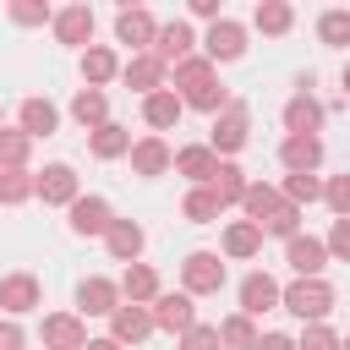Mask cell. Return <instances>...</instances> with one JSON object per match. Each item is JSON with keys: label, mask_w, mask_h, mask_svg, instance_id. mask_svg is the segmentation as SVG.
I'll use <instances>...</instances> for the list:
<instances>
[{"label": "cell", "mask_w": 350, "mask_h": 350, "mask_svg": "<svg viewBox=\"0 0 350 350\" xmlns=\"http://www.w3.org/2000/svg\"><path fill=\"white\" fill-rule=\"evenodd\" d=\"M115 306H120V284H115V279L88 273V279L77 284V312H82V317H115Z\"/></svg>", "instance_id": "30bf717a"}, {"label": "cell", "mask_w": 350, "mask_h": 350, "mask_svg": "<svg viewBox=\"0 0 350 350\" xmlns=\"http://www.w3.org/2000/svg\"><path fill=\"white\" fill-rule=\"evenodd\" d=\"M49 27H55L60 44H71V49H93V5H60Z\"/></svg>", "instance_id": "ac0fdd59"}, {"label": "cell", "mask_w": 350, "mask_h": 350, "mask_svg": "<svg viewBox=\"0 0 350 350\" xmlns=\"http://www.w3.org/2000/svg\"><path fill=\"white\" fill-rule=\"evenodd\" d=\"M252 27H257V33H268V38H279V33H290V27H295V5H290V0H257Z\"/></svg>", "instance_id": "d6a6232c"}, {"label": "cell", "mask_w": 350, "mask_h": 350, "mask_svg": "<svg viewBox=\"0 0 350 350\" xmlns=\"http://www.w3.org/2000/svg\"><path fill=\"white\" fill-rule=\"evenodd\" d=\"M317 38H323L328 49H350V11H345V5L323 11V16H317Z\"/></svg>", "instance_id": "74e56055"}, {"label": "cell", "mask_w": 350, "mask_h": 350, "mask_svg": "<svg viewBox=\"0 0 350 350\" xmlns=\"http://www.w3.org/2000/svg\"><path fill=\"white\" fill-rule=\"evenodd\" d=\"M38 334H44V350H82L88 345V317L82 312H49Z\"/></svg>", "instance_id": "8fae6325"}, {"label": "cell", "mask_w": 350, "mask_h": 350, "mask_svg": "<svg viewBox=\"0 0 350 350\" xmlns=\"http://www.w3.org/2000/svg\"><path fill=\"white\" fill-rule=\"evenodd\" d=\"M16 126H22L33 142H38V137H55V126H60V109H55L49 98H38V93H33V98H22V109H16Z\"/></svg>", "instance_id": "4316f807"}, {"label": "cell", "mask_w": 350, "mask_h": 350, "mask_svg": "<svg viewBox=\"0 0 350 350\" xmlns=\"http://www.w3.org/2000/svg\"><path fill=\"white\" fill-rule=\"evenodd\" d=\"M295 350H345V339H339L328 323H306L301 339H295Z\"/></svg>", "instance_id": "ab89813d"}, {"label": "cell", "mask_w": 350, "mask_h": 350, "mask_svg": "<svg viewBox=\"0 0 350 350\" xmlns=\"http://www.w3.org/2000/svg\"><path fill=\"white\" fill-rule=\"evenodd\" d=\"M323 98L312 93V88H295L290 98H284V137H317L323 131Z\"/></svg>", "instance_id": "5b68a950"}, {"label": "cell", "mask_w": 350, "mask_h": 350, "mask_svg": "<svg viewBox=\"0 0 350 350\" xmlns=\"http://www.w3.org/2000/svg\"><path fill=\"white\" fill-rule=\"evenodd\" d=\"M71 120H77L82 131L109 126V93H104V88H77V93H71Z\"/></svg>", "instance_id": "d4e9b609"}, {"label": "cell", "mask_w": 350, "mask_h": 350, "mask_svg": "<svg viewBox=\"0 0 350 350\" xmlns=\"http://www.w3.org/2000/svg\"><path fill=\"white\" fill-rule=\"evenodd\" d=\"M334 301H339V295H334L328 279H290V284H284V312L301 317V323H328Z\"/></svg>", "instance_id": "6da1fadb"}, {"label": "cell", "mask_w": 350, "mask_h": 350, "mask_svg": "<svg viewBox=\"0 0 350 350\" xmlns=\"http://www.w3.org/2000/svg\"><path fill=\"white\" fill-rule=\"evenodd\" d=\"M219 246H224V257H230V262H246V257H257V252H262V230H257L252 219H230Z\"/></svg>", "instance_id": "83f0119b"}, {"label": "cell", "mask_w": 350, "mask_h": 350, "mask_svg": "<svg viewBox=\"0 0 350 350\" xmlns=\"http://www.w3.org/2000/svg\"><path fill=\"white\" fill-rule=\"evenodd\" d=\"M219 339H224V350H257V317H246V312H230L224 323H219Z\"/></svg>", "instance_id": "e575fe53"}, {"label": "cell", "mask_w": 350, "mask_h": 350, "mask_svg": "<svg viewBox=\"0 0 350 350\" xmlns=\"http://www.w3.org/2000/svg\"><path fill=\"white\" fill-rule=\"evenodd\" d=\"M148 334H153V312H148V306H131V301H120V306H115V317H109V339H115L120 350H126V345L137 350Z\"/></svg>", "instance_id": "2e32d148"}, {"label": "cell", "mask_w": 350, "mask_h": 350, "mask_svg": "<svg viewBox=\"0 0 350 350\" xmlns=\"http://www.w3.org/2000/svg\"><path fill=\"white\" fill-rule=\"evenodd\" d=\"M38 197H44L49 208H71V202L82 197L77 170H71V164H44V170H38Z\"/></svg>", "instance_id": "d6986e66"}, {"label": "cell", "mask_w": 350, "mask_h": 350, "mask_svg": "<svg viewBox=\"0 0 350 350\" xmlns=\"http://www.w3.org/2000/svg\"><path fill=\"white\" fill-rule=\"evenodd\" d=\"M88 153H93V159H131V131H126L120 120H109V126L88 131Z\"/></svg>", "instance_id": "4dcf8cb0"}, {"label": "cell", "mask_w": 350, "mask_h": 350, "mask_svg": "<svg viewBox=\"0 0 350 350\" xmlns=\"http://www.w3.org/2000/svg\"><path fill=\"white\" fill-rule=\"evenodd\" d=\"M323 202L334 208V219H350V175H334V180H323Z\"/></svg>", "instance_id": "b9f144b4"}, {"label": "cell", "mask_w": 350, "mask_h": 350, "mask_svg": "<svg viewBox=\"0 0 350 350\" xmlns=\"http://www.w3.org/2000/svg\"><path fill=\"white\" fill-rule=\"evenodd\" d=\"M0 350H27V334L16 317H0Z\"/></svg>", "instance_id": "bcb514c9"}, {"label": "cell", "mask_w": 350, "mask_h": 350, "mask_svg": "<svg viewBox=\"0 0 350 350\" xmlns=\"http://www.w3.org/2000/svg\"><path fill=\"white\" fill-rule=\"evenodd\" d=\"M213 170H219V153H213L208 142H186V148H175V175H186L191 186H208Z\"/></svg>", "instance_id": "cb8c5ba5"}, {"label": "cell", "mask_w": 350, "mask_h": 350, "mask_svg": "<svg viewBox=\"0 0 350 350\" xmlns=\"http://www.w3.org/2000/svg\"><path fill=\"white\" fill-rule=\"evenodd\" d=\"M339 82H345V98H350V66H345V77H339Z\"/></svg>", "instance_id": "681fc988"}, {"label": "cell", "mask_w": 350, "mask_h": 350, "mask_svg": "<svg viewBox=\"0 0 350 350\" xmlns=\"http://www.w3.org/2000/svg\"><path fill=\"white\" fill-rule=\"evenodd\" d=\"M219 213H224V202L213 197V186H191L180 197V219H191V224H213Z\"/></svg>", "instance_id": "836d02e7"}, {"label": "cell", "mask_w": 350, "mask_h": 350, "mask_svg": "<svg viewBox=\"0 0 350 350\" xmlns=\"http://www.w3.org/2000/svg\"><path fill=\"white\" fill-rule=\"evenodd\" d=\"M262 235H279V241H290V235H301V208L295 202H279V213L262 224Z\"/></svg>", "instance_id": "60d3db41"}, {"label": "cell", "mask_w": 350, "mask_h": 350, "mask_svg": "<svg viewBox=\"0 0 350 350\" xmlns=\"http://www.w3.org/2000/svg\"><path fill=\"white\" fill-rule=\"evenodd\" d=\"M180 115H186V104H180V93H175V88H159V93H148V98H142V120L153 126V137H159V131H175V126H180Z\"/></svg>", "instance_id": "7402d4cb"}, {"label": "cell", "mask_w": 350, "mask_h": 350, "mask_svg": "<svg viewBox=\"0 0 350 350\" xmlns=\"http://www.w3.org/2000/svg\"><path fill=\"white\" fill-rule=\"evenodd\" d=\"M284 262H290L295 279H323V268H328V241H323V235H290V241H284Z\"/></svg>", "instance_id": "8992f818"}, {"label": "cell", "mask_w": 350, "mask_h": 350, "mask_svg": "<svg viewBox=\"0 0 350 350\" xmlns=\"http://www.w3.org/2000/svg\"><path fill=\"white\" fill-rule=\"evenodd\" d=\"M180 290L197 301V295H219L224 290V252H186L180 262Z\"/></svg>", "instance_id": "3957f363"}, {"label": "cell", "mask_w": 350, "mask_h": 350, "mask_svg": "<svg viewBox=\"0 0 350 350\" xmlns=\"http://www.w3.org/2000/svg\"><path fill=\"white\" fill-rule=\"evenodd\" d=\"M142 246H148V235H142V224L137 219H115L109 224V235H104V252L115 257V262H142Z\"/></svg>", "instance_id": "44dd1931"}, {"label": "cell", "mask_w": 350, "mask_h": 350, "mask_svg": "<svg viewBox=\"0 0 350 350\" xmlns=\"http://www.w3.org/2000/svg\"><path fill=\"white\" fill-rule=\"evenodd\" d=\"M164 170H175V148L164 142V137H137L131 142V175H142V180H153V175H164Z\"/></svg>", "instance_id": "5bb4252c"}, {"label": "cell", "mask_w": 350, "mask_h": 350, "mask_svg": "<svg viewBox=\"0 0 350 350\" xmlns=\"http://www.w3.org/2000/svg\"><path fill=\"white\" fill-rule=\"evenodd\" d=\"M219 82V66L208 60V55H191V60H180L175 66V93H180V104H191L197 93H208Z\"/></svg>", "instance_id": "ffe728a7"}, {"label": "cell", "mask_w": 350, "mask_h": 350, "mask_svg": "<svg viewBox=\"0 0 350 350\" xmlns=\"http://www.w3.org/2000/svg\"><path fill=\"white\" fill-rule=\"evenodd\" d=\"M120 82L131 88V93H159V88H170V66L159 60V55H131L126 66H120Z\"/></svg>", "instance_id": "4fadbf2b"}, {"label": "cell", "mask_w": 350, "mask_h": 350, "mask_svg": "<svg viewBox=\"0 0 350 350\" xmlns=\"http://www.w3.org/2000/svg\"><path fill=\"white\" fill-rule=\"evenodd\" d=\"M82 350H120V345H115V339H109V334H104V339H88V345H82Z\"/></svg>", "instance_id": "c3c4849f"}, {"label": "cell", "mask_w": 350, "mask_h": 350, "mask_svg": "<svg viewBox=\"0 0 350 350\" xmlns=\"http://www.w3.org/2000/svg\"><path fill=\"white\" fill-rule=\"evenodd\" d=\"M257 350H295V339H290V334H262Z\"/></svg>", "instance_id": "7dc6e473"}, {"label": "cell", "mask_w": 350, "mask_h": 350, "mask_svg": "<svg viewBox=\"0 0 350 350\" xmlns=\"http://www.w3.org/2000/svg\"><path fill=\"white\" fill-rule=\"evenodd\" d=\"M279 164H284L290 175H317V164H323V137H284V142H279Z\"/></svg>", "instance_id": "603a6c76"}, {"label": "cell", "mask_w": 350, "mask_h": 350, "mask_svg": "<svg viewBox=\"0 0 350 350\" xmlns=\"http://www.w3.org/2000/svg\"><path fill=\"white\" fill-rule=\"evenodd\" d=\"M279 202H284V191H279V186H268V180H252V186H246V197H241V213H246V219L262 230V224L279 213Z\"/></svg>", "instance_id": "f546056e"}, {"label": "cell", "mask_w": 350, "mask_h": 350, "mask_svg": "<svg viewBox=\"0 0 350 350\" xmlns=\"http://www.w3.org/2000/svg\"><path fill=\"white\" fill-rule=\"evenodd\" d=\"M164 295V284H159V273L148 268V262H131L126 273H120V301H131V306H153Z\"/></svg>", "instance_id": "484cf974"}, {"label": "cell", "mask_w": 350, "mask_h": 350, "mask_svg": "<svg viewBox=\"0 0 350 350\" xmlns=\"http://www.w3.org/2000/svg\"><path fill=\"white\" fill-rule=\"evenodd\" d=\"M279 306H284V284H279L273 273L257 268V273L241 279V312H246V317H262V312H279Z\"/></svg>", "instance_id": "ba28073f"}, {"label": "cell", "mask_w": 350, "mask_h": 350, "mask_svg": "<svg viewBox=\"0 0 350 350\" xmlns=\"http://www.w3.org/2000/svg\"><path fill=\"white\" fill-rule=\"evenodd\" d=\"M38 301H44V284H38L33 273H5V279H0V312H5V317L38 312Z\"/></svg>", "instance_id": "e0dca14e"}, {"label": "cell", "mask_w": 350, "mask_h": 350, "mask_svg": "<svg viewBox=\"0 0 350 350\" xmlns=\"http://www.w3.org/2000/svg\"><path fill=\"white\" fill-rule=\"evenodd\" d=\"M120 66H126V60H120L109 44H93V49H82V82H88V88H104V82H115V77H120Z\"/></svg>", "instance_id": "f1b7e54d"}, {"label": "cell", "mask_w": 350, "mask_h": 350, "mask_svg": "<svg viewBox=\"0 0 350 350\" xmlns=\"http://www.w3.org/2000/svg\"><path fill=\"white\" fill-rule=\"evenodd\" d=\"M197 44H202V38L191 33V22L175 16V22H159V44H153V55H159L164 66H180V60L197 55Z\"/></svg>", "instance_id": "7c38bea8"}, {"label": "cell", "mask_w": 350, "mask_h": 350, "mask_svg": "<svg viewBox=\"0 0 350 350\" xmlns=\"http://www.w3.org/2000/svg\"><path fill=\"white\" fill-rule=\"evenodd\" d=\"M202 55H208L213 66H224V60H241V55H246V27H241L235 16L213 22V27L202 33Z\"/></svg>", "instance_id": "9c48e42d"}, {"label": "cell", "mask_w": 350, "mask_h": 350, "mask_svg": "<svg viewBox=\"0 0 350 350\" xmlns=\"http://www.w3.org/2000/svg\"><path fill=\"white\" fill-rule=\"evenodd\" d=\"M66 213H71V219H66V224H71V235H98V241H104V235H109V224H115V208H109L104 197H77Z\"/></svg>", "instance_id": "9a60e30c"}, {"label": "cell", "mask_w": 350, "mask_h": 350, "mask_svg": "<svg viewBox=\"0 0 350 350\" xmlns=\"http://www.w3.org/2000/svg\"><path fill=\"white\" fill-rule=\"evenodd\" d=\"M208 186H213V197H219L224 208H241V197H246V186H252V180H246V170H241L235 159H219V170H213V180H208Z\"/></svg>", "instance_id": "1f68e13d"}, {"label": "cell", "mask_w": 350, "mask_h": 350, "mask_svg": "<svg viewBox=\"0 0 350 350\" xmlns=\"http://www.w3.org/2000/svg\"><path fill=\"white\" fill-rule=\"evenodd\" d=\"M284 202H295V208H306V202H323V180L317 175H284Z\"/></svg>", "instance_id": "f35d334b"}, {"label": "cell", "mask_w": 350, "mask_h": 350, "mask_svg": "<svg viewBox=\"0 0 350 350\" xmlns=\"http://www.w3.org/2000/svg\"><path fill=\"white\" fill-rule=\"evenodd\" d=\"M148 312H153V328H164V334H175V339L197 328V306H191V295H186V290H164Z\"/></svg>", "instance_id": "52a82bcc"}, {"label": "cell", "mask_w": 350, "mask_h": 350, "mask_svg": "<svg viewBox=\"0 0 350 350\" xmlns=\"http://www.w3.org/2000/svg\"><path fill=\"white\" fill-rule=\"evenodd\" d=\"M345 350H350V334H345Z\"/></svg>", "instance_id": "f907efd6"}, {"label": "cell", "mask_w": 350, "mask_h": 350, "mask_svg": "<svg viewBox=\"0 0 350 350\" xmlns=\"http://www.w3.org/2000/svg\"><path fill=\"white\" fill-rule=\"evenodd\" d=\"M246 137H252V109H246L241 98H230V109H224V115H213L208 148H213L219 159H230V153H241V148H246Z\"/></svg>", "instance_id": "277c9868"}, {"label": "cell", "mask_w": 350, "mask_h": 350, "mask_svg": "<svg viewBox=\"0 0 350 350\" xmlns=\"http://www.w3.org/2000/svg\"><path fill=\"white\" fill-rule=\"evenodd\" d=\"M180 350H224V339H219V323H197L191 334H180Z\"/></svg>", "instance_id": "ee69618b"}, {"label": "cell", "mask_w": 350, "mask_h": 350, "mask_svg": "<svg viewBox=\"0 0 350 350\" xmlns=\"http://www.w3.org/2000/svg\"><path fill=\"white\" fill-rule=\"evenodd\" d=\"M323 241H328V257H339V262H350V219H334Z\"/></svg>", "instance_id": "f6af8a7d"}, {"label": "cell", "mask_w": 350, "mask_h": 350, "mask_svg": "<svg viewBox=\"0 0 350 350\" xmlns=\"http://www.w3.org/2000/svg\"><path fill=\"white\" fill-rule=\"evenodd\" d=\"M115 44H126L131 55H153L159 44V16L148 5H120L115 11Z\"/></svg>", "instance_id": "7a4b0ae2"}, {"label": "cell", "mask_w": 350, "mask_h": 350, "mask_svg": "<svg viewBox=\"0 0 350 350\" xmlns=\"http://www.w3.org/2000/svg\"><path fill=\"white\" fill-rule=\"evenodd\" d=\"M33 159V137L22 126H0V170H27Z\"/></svg>", "instance_id": "d590c367"}, {"label": "cell", "mask_w": 350, "mask_h": 350, "mask_svg": "<svg viewBox=\"0 0 350 350\" xmlns=\"http://www.w3.org/2000/svg\"><path fill=\"white\" fill-rule=\"evenodd\" d=\"M27 197H38V175L33 170H0V202L5 208H22Z\"/></svg>", "instance_id": "8d00e7d4"}, {"label": "cell", "mask_w": 350, "mask_h": 350, "mask_svg": "<svg viewBox=\"0 0 350 350\" xmlns=\"http://www.w3.org/2000/svg\"><path fill=\"white\" fill-rule=\"evenodd\" d=\"M11 22H16V27H44V22H55V11L38 5V0H16V5H11Z\"/></svg>", "instance_id": "7bdbcfd3"}]
</instances>
